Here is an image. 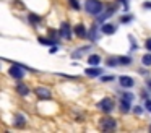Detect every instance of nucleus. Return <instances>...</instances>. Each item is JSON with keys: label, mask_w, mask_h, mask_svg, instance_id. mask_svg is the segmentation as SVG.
<instances>
[{"label": "nucleus", "mask_w": 151, "mask_h": 133, "mask_svg": "<svg viewBox=\"0 0 151 133\" xmlns=\"http://www.w3.org/2000/svg\"><path fill=\"white\" fill-rule=\"evenodd\" d=\"M85 10L89 15H101L102 10H104V3H102L101 0H86Z\"/></svg>", "instance_id": "1"}, {"label": "nucleus", "mask_w": 151, "mask_h": 133, "mask_svg": "<svg viewBox=\"0 0 151 133\" xmlns=\"http://www.w3.org/2000/svg\"><path fill=\"white\" fill-rule=\"evenodd\" d=\"M98 107L99 110H101L102 114H111L112 110H114V107H115V104H114V101L111 99V97H104V99H101L98 102Z\"/></svg>", "instance_id": "2"}, {"label": "nucleus", "mask_w": 151, "mask_h": 133, "mask_svg": "<svg viewBox=\"0 0 151 133\" xmlns=\"http://www.w3.org/2000/svg\"><path fill=\"white\" fill-rule=\"evenodd\" d=\"M99 128L104 130V132H111V130L117 128V120L112 119V117H102L99 120Z\"/></svg>", "instance_id": "3"}, {"label": "nucleus", "mask_w": 151, "mask_h": 133, "mask_svg": "<svg viewBox=\"0 0 151 133\" xmlns=\"http://www.w3.org/2000/svg\"><path fill=\"white\" fill-rule=\"evenodd\" d=\"M24 68L28 67H23V65H18V63H13L10 68H8V73H10V76H13L15 80L21 81L24 76Z\"/></svg>", "instance_id": "4"}, {"label": "nucleus", "mask_w": 151, "mask_h": 133, "mask_svg": "<svg viewBox=\"0 0 151 133\" xmlns=\"http://www.w3.org/2000/svg\"><path fill=\"white\" fill-rule=\"evenodd\" d=\"M72 32H73V29H72V26H70L67 21H63L62 24H60L59 36H60L62 39H67V41H70V39H72Z\"/></svg>", "instance_id": "5"}, {"label": "nucleus", "mask_w": 151, "mask_h": 133, "mask_svg": "<svg viewBox=\"0 0 151 133\" xmlns=\"http://www.w3.org/2000/svg\"><path fill=\"white\" fill-rule=\"evenodd\" d=\"M34 94H36L37 99H50V97H52V93H50V89H47V88H42V86L36 88V89H34Z\"/></svg>", "instance_id": "6"}, {"label": "nucleus", "mask_w": 151, "mask_h": 133, "mask_svg": "<svg viewBox=\"0 0 151 133\" xmlns=\"http://www.w3.org/2000/svg\"><path fill=\"white\" fill-rule=\"evenodd\" d=\"M119 84H120L122 88H133L135 86V80L132 76L122 75V76H119Z\"/></svg>", "instance_id": "7"}, {"label": "nucleus", "mask_w": 151, "mask_h": 133, "mask_svg": "<svg viewBox=\"0 0 151 133\" xmlns=\"http://www.w3.org/2000/svg\"><path fill=\"white\" fill-rule=\"evenodd\" d=\"M102 73H104V70L99 68L98 65H93V68H86V70H85V75H86V76H91V78L101 76Z\"/></svg>", "instance_id": "8"}, {"label": "nucleus", "mask_w": 151, "mask_h": 133, "mask_svg": "<svg viewBox=\"0 0 151 133\" xmlns=\"http://www.w3.org/2000/svg\"><path fill=\"white\" fill-rule=\"evenodd\" d=\"M73 34H76L80 39H85L86 36H88V31H86V28H85L83 23H78V24L73 28Z\"/></svg>", "instance_id": "9"}, {"label": "nucleus", "mask_w": 151, "mask_h": 133, "mask_svg": "<svg viewBox=\"0 0 151 133\" xmlns=\"http://www.w3.org/2000/svg\"><path fill=\"white\" fill-rule=\"evenodd\" d=\"M115 31H117V26L112 24V23H104V24L101 26V32H102V34H106V36L114 34Z\"/></svg>", "instance_id": "10"}, {"label": "nucleus", "mask_w": 151, "mask_h": 133, "mask_svg": "<svg viewBox=\"0 0 151 133\" xmlns=\"http://www.w3.org/2000/svg\"><path fill=\"white\" fill-rule=\"evenodd\" d=\"M15 91H17V94H20V96H28V94H29V88H28L24 83H21V81L17 83Z\"/></svg>", "instance_id": "11"}, {"label": "nucleus", "mask_w": 151, "mask_h": 133, "mask_svg": "<svg viewBox=\"0 0 151 133\" xmlns=\"http://www.w3.org/2000/svg\"><path fill=\"white\" fill-rule=\"evenodd\" d=\"M119 106H120V110H122V112L127 114V112H130V110H132V101L120 97V99H119Z\"/></svg>", "instance_id": "12"}, {"label": "nucleus", "mask_w": 151, "mask_h": 133, "mask_svg": "<svg viewBox=\"0 0 151 133\" xmlns=\"http://www.w3.org/2000/svg\"><path fill=\"white\" fill-rule=\"evenodd\" d=\"M13 125L17 127V128H23V127H26V117H24L23 114H17V115H15Z\"/></svg>", "instance_id": "13"}, {"label": "nucleus", "mask_w": 151, "mask_h": 133, "mask_svg": "<svg viewBox=\"0 0 151 133\" xmlns=\"http://www.w3.org/2000/svg\"><path fill=\"white\" fill-rule=\"evenodd\" d=\"M114 12H115V8L114 6H109L107 10H104V12L101 13V15H99V18H98V21L99 23H102L104 21V19H107V18H111L112 15H114Z\"/></svg>", "instance_id": "14"}, {"label": "nucleus", "mask_w": 151, "mask_h": 133, "mask_svg": "<svg viewBox=\"0 0 151 133\" xmlns=\"http://www.w3.org/2000/svg\"><path fill=\"white\" fill-rule=\"evenodd\" d=\"M28 21L36 26V24H39V23H42V16L36 15V13H29V15H28Z\"/></svg>", "instance_id": "15"}, {"label": "nucleus", "mask_w": 151, "mask_h": 133, "mask_svg": "<svg viewBox=\"0 0 151 133\" xmlns=\"http://www.w3.org/2000/svg\"><path fill=\"white\" fill-rule=\"evenodd\" d=\"M37 42H41V44H44V45H50V47L57 44V41H55V39H50V37H42V36H39V37H37Z\"/></svg>", "instance_id": "16"}, {"label": "nucleus", "mask_w": 151, "mask_h": 133, "mask_svg": "<svg viewBox=\"0 0 151 133\" xmlns=\"http://www.w3.org/2000/svg\"><path fill=\"white\" fill-rule=\"evenodd\" d=\"M104 63L107 65V67L114 68V67H117V65H120V62H119V57H107Z\"/></svg>", "instance_id": "17"}, {"label": "nucleus", "mask_w": 151, "mask_h": 133, "mask_svg": "<svg viewBox=\"0 0 151 133\" xmlns=\"http://www.w3.org/2000/svg\"><path fill=\"white\" fill-rule=\"evenodd\" d=\"M99 62H101V55L98 54H91L88 57V65H99Z\"/></svg>", "instance_id": "18"}, {"label": "nucleus", "mask_w": 151, "mask_h": 133, "mask_svg": "<svg viewBox=\"0 0 151 133\" xmlns=\"http://www.w3.org/2000/svg\"><path fill=\"white\" fill-rule=\"evenodd\" d=\"M89 49H91V45H85V47H81V49H78V50H75V52H73V54H72V57H73V58H80V57H81V54H83V52H88Z\"/></svg>", "instance_id": "19"}, {"label": "nucleus", "mask_w": 151, "mask_h": 133, "mask_svg": "<svg viewBox=\"0 0 151 133\" xmlns=\"http://www.w3.org/2000/svg\"><path fill=\"white\" fill-rule=\"evenodd\" d=\"M119 62H120V65H132L133 58L128 57V55H120V57H119Z\"/></svg>", "instance_id": "20"}, {"label": "nucleus", "mask_w": 151, "mask_h": 133, "mask_svg": "<svg viewBox=\"0 0 151 133\" xmlns=\"http://www.w3.org/2000/svg\"><path fill=\"white\" fill-rule=\"evenodd\" d=\"M141 63L146 65V67H151V52H148V54L141 55Z\"/></svg>", "instance_id": "21"}, {"label": "nucleus", "mask_w": 151, "mask_h": 133, "mask_svg": "<svg viewBox=\"0 0 151 133\" xmlns=\"http://www.w3.org/2000/svg\"><path fill=\"white\" fill-rule=\"evenodd\" d=\"M67 2L70 3V6H72L73 10H81V3H80V0H67Z\"/></svg>", "instance_id": "22"}, {"label": "nucleus", "mask_w": 151, "mask_h": 133, "mask_svg": "<svg viewBox=\"0 0 151 133\" xmlns=\"http://www.w3.org/2000/svg\"><path fill=\"white\" fill-rule=\"evenodd\" d=\"M115 76L114 75H101V81L102 83H109V81H114Z\"/></svg>", "instance_id": "23"}, {"label": "nucleus", "mask_w": 151, "mask_h": 133, "mask_svg": "<svg viewBox=\"0 0 151 133\" xmlns=\"http://www.w3.org/2000/svg\"><path fill=\"white\" fill-rule=\"evenodd\" d=\"M130 21H133V15H132V13L130 15H124L120 18V23H124V24H127V23H130Z\"/></svg>", "instance_id": "24"}, {"label": "nucleus", "mask_w": 151, "mask_h": 133, "mask_svg": "<svg viewBox=\"0 0 151 133\" xmlns=\"http://www.w3.org/2000/svg\"><path fill=\"white\" fill-rule=\"evenodd\" d=\"M120 97H124V99H128V101H133V94L128 93V91H125V93H120Z\"/></svg>", "instance_id": "25"}, {"label": "nucleus", "mask_w": 151, "mask_h": 133, "mask_svg": "<svg viewBox=\"0 0 151 133\" xmlns=\"http://www.w3.org/2000/svg\"><path fill=\"white\" fill-rule=\"evenodd\" d=\"M145 107H146L148 112H151V99L148 97V99H145Z\"/></svg>", "instance_id": "26"}, {"label": "nucleus", "mask_w": 151, "mask_h": 133, "mask_svg": "<svg viewBox=\"0 0 151 133\" xmlns=\"http://www.w3.org/2000/svg\"><path fill=\"white\" fill-rule=\"evenodd\" d=\"M145 47H146V49H148V50H150V52H151V37H148V39H146V41H145Z\"/></svg>", "instance_id": "27"}, {"label": "nucleus", "mask_w": 151, "mask_h": 133, "mask_svg": "<svg viewBox=\"0 0 151 133\" xmlns=\"http://www.w3.org/2000/svg\"><path fill=\"white\" fill-rule=\"evenodd\" d=\"M47 34H49V37H55V36L59 34V31H54V29L50 28V29H49V32H47Z\"/></svg>", "instance_id": "28"}, {"label": "nucleus", "mask_w": 151, "mask_h": 133, "mask_svg": "<svg viewBox=\"0 0 151 133\" xmlns=\"http://www.w3.org/2000/svg\"><path fill=\"white\" fill-rule=\"evenodd\" d=\"M133 112L137 114V115H140L141 112H143V107H140V106H135V109H133Z\"/></svg>", "instance_id": "29"}, {"label": "nucleus", "mask_w": 151, "mask_h": 133, "mask_svg": "<svg viewBox=\"0 0 151 133\" xmlns=\"http://www.w3.org/2000/svg\"><path fill=\"white\" fill-rule=\"evenodd\" d=\"M143 8L145 10H151V2H145L143 3Z\"/></svg>", "instance_id": "30"}, {"label": "nucleus", "mask_w": 151, "mask_h": 133, "mask_svg": "<svg viewBox=\"0 0 151 133\" xmlns=\"http://www.w3.org/2000/svg\"><path fill=\"white\" fill-rule=\"evenodd\" d=\"M120 2L124 3V6H125V8H128V0H120Z\"/></svg>", "instance_id": "31"}, {"label": "nucleus", "mask_w": 151, "mask_h": 133, "mask_svg": "<svg viewBox=\"0 0 151 133\" xmlns=\"http://www.w3.org/2000/svg\"><path fill=\"white\" fill-rule=\"evenodd\" d=\"M146 86L151 89V78H148V80H146Z\"/></svg>", "instance_id": "32"}, {"label": "nucleus", "mask_w": 151, "mask_h": 133, "mask_svg": "<svg viewBox=\"0 0 151 133\" xmlns=\"http://www.w3.org/2000/svg\"><path fill=\"white\" fill-rule=\"evenodd\" d=\"M150 132H151V125H150Z\"/></svg>", "instance_id": "33"}]
</instances>
